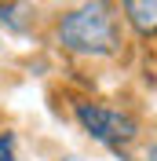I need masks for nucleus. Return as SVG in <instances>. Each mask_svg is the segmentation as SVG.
<instances>
[{
    "mask_svg": "<svg viewBox=\"0 0 157 161\" xmlns=\"http://www.w3.org/2000/svg\"><path fill=\"white\" fill-rule=\"evenodd\" d=\"M59 44L73 55H113L121 48V15L113 0H84L62 15Z\"/></svg>",
    "mask_w": 157,
    "mask_h": 161,
    "instance_id": "obj_1",
    "label": "nucleus"
},
{
    "mask_svg": "<svg viewBox=\"0 0 157 161\" xmlns=\"http://www.w3.org/2000/svg\"><path fill=\"white\" fill-rule=\"evenodd\" d=\"M73 117L95 143H106V147H121V143H132L139 136V125L128 114L99 106V103H73Z\"/></svg>",
    "mask_w": 157,
    "mask_h": 161,
    "instance_id": "obj_2",
    "label": "nucleus"
},
{
    "mask_svg": "<svg viewBox=\"0 0 157 161\" xmlns=\"http://www.w3.org/2000/svg\"><path fill=\"white\" fill-rule=\"evenodd\" d=\"M121 11L135 33H143V37L157 33V0H121Z\"/></svg>",
    "mask_w": 157,
    "mask_h": 161,
    "instance_id": "obj_3",
    "label": "nucleus"
},
{
    "mask_svg": "<svg viewBox=\"0 0 157 161\" xmlns=\"http://www.w3.org/2000/svg\"><path fill=\"white\" fill-rule=\"evenodd\" d=\"M26 8L22 4H0V26H8V30H26Z\"/></svg>",
    "mask_w": 157,
    "mask_h": 161,
    "instance_id": "obj_4",
    "label": "nucleus"
},
{
    "mask_svg": "<svg viewBox=\"0 0 157 161\" xmlns=\"http://www.w3.org/2000/svg\"><path fill=\"white\" fill-rule=\"evenodd\" d=\"M11 136H0V161H15V154H11Z\"/></svg>",
    "mask_w": 157,
    "mask_h": 161,
    "instance_id": "obj_5",
    "label": "nucleus"
},
{
    "mask_svg": "<svg viewBox=\"0 0 157 161\" xmlns=\"http://www.w3.org/2000/svg\"><path fill=\"white\" fill-rule=\"evenodd\" d=\"M146 161H157V147H150V150H146Z\"/></svg>",
    "mask_w": 157,
    "mask_h": 161,
    "instance_id": "obj_6",
    "label": "nucleus"
},
{
    "mask_svg": "<svg viewBox=\"0 0 157 161\" xmlns=\"http://www.w3.org/2000/svg\"><path fill=\"white\" fill-rule=\"evenodd\" d=\"M66 161H77V158H66Z\"/></svg>",
    "mask_w": 157,
    "mask_h": 161,
    "instance_id": "obj_7",
    "label": "nucleus"
}]
</instances>
